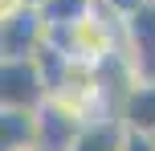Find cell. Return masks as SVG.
Returning a JSON list of instances; mask_svg holds the SVG:
<instances>
[{
    "label": "cell",
    "instance_id": "277c9868",
    "mask_svg": "<svg viewBox=\"0 0 155 151\" xmlns=\"http://www.w3.org/2000/svg\"><path fill=\"white\" fill-rule=\"evenodd\" d=\"M123 29H127V65H131V78L155 82V0H147L135 16H127Z\"/></svg>",
    "mask_w": 155,
    "mask_h": 151
},
{
    "label": "cell",
    "instance_id": "9c48e42d",
    "mask_svg": "<svg viewBox=\"0 0 155 151\" xmlns=\"http://www.w3.org/2000/svg\"><path fill=\"white\" fill-rule=\"evenodd\" d=\"M118 151H155V135L127 127V135H123V147H118Z\"/></svg>",
    "mask_w": 155,
    "mask_h": 151
},
{
    "label": "cell",
    "instance_id": "3957f363",
    "mask_svg": "<svg viewBox=\"0 0 155 151\" xmlns=\"http://www.w3.org/2000/svg\"><path fill=\"white\" fill-rule=\"evenodd\" d=\"M86 123L90 119H82L70 102L49 98L37 110V151H70L78 143V135H82Z\"/></svg>",
    "mask_w": 155,
    "mask_h": 151
},
{
    "label": "cell",
    "instance_id": "30bf717a",
    "mask_svg": "<svg viewBox=\"0 0 155 151\" xmlns=\"http://www.w3.org/2000/svg\"><path fill=\"white\" fill-rule=\"evenodd\" d=\"M98 4L106 8V12L114 16V21H127V16H135L143 4H147V0H98Z\"/></svg>",
    "mask_w": 155,
    "mask_h": 151
},
{
    "label": "cell",
    "instance_id": "7a4b0ae2",
    "mask_svg": "<svg viewBox=\"0 0 155 151\" xmlns=\"http://www.w3.org/2000/svg\"><path fill=\"white\" fill-rule=\"evenodd\" d=\"M49 37V25L41 8L29 4H4V25H0V45L4 57H37Z\"/></svg>",
    "mask_w": 155,
    "mask_h": 151
},
{
    "label": "cell",
    "instance_id": "6da1fadb",
    "mask_svg": "<svg viewBox=\"0 0 155 151\" xmlns=\"http://www.w3.org/2000/svg\"><path fill=\"white\" fill-rule=\"evenodd\" d=\"M49 82L37 57H4L0 70V102L4 106H25V110H41L49 102Z\"/></svg>",
    "mask_w": 155,
    "mask_h": 151
},
{
    "label": "cell",
    "instance_id": "8992f818",
    "mask_svg": "<svg viewBox=\"0 0 155 151\" xmlns=\"http://www.w3.org/2000/svg\"><path fill=\"white\" fill-rule=\"evenodd\" d=\"M0 151H37V110L25 106L0 110Z\"/></svg>",
    "mask_w": 155,
    "mask_h": 151
},
{
    "label": "cell",
    "instance_id": "ba28073f",
    "mask_svg": "<svg viewBox=\"0 0 155 151\" xmlns=\"http://www.w3.org/2000/svg\"><path fill=\"white\" fill-rule=\"evenodd\" d=\"M94 4L98 0H49L41 8V16H45L49 29H65V25H78L86 16H94Z\"/></svg>",
    "mask_w": 155,
    "mask_h": 151
},
{
    "label": "cell",
    "instance_id": "5b68a950",
    "mask_svg": "<svg viewBox=\"0 0 155 151\" xmlns=\"http://www.w3.org/2000/svg\"><path fill=\"white\" fill-rule=\"evenodd\" d=\"M118 119L135 131L155 135V82L131 78V86L123 90V102H118Z\"/></svg>",
    "mask_w": 155,
    "mask_h": 151
},
{
    "label": "cell",
    "instance_id": "52a82bcc",
    "mask_svg": "<svg viewBox=\"0 0 155 151\" xmlns=\"http://www.w3.org/2000/svg\"><path fill=\"white\" fill-rule=\"evenodd\" d=\"M123 135H127V123L118 114H102V119H90L82 127V135H78V143L70 151H118Z\"/></svg>",
    "mask_w": 155,
    "mask_h": 151
},
{
    "label": "cell",
    "instance_id": "8fae6325",
    "mask_svg": "<svg viewBox=\"0 0 155 151\" xmlns=\"http://www.w3.org/2000/svg\"><path fill=\"white\" fill-rule=\"evenodd\" d=\"M4 4H29V8H45L49 0H4Z\"/></svg>",
    "mask_w": 155,
    "mask_h": 151
}]
</instances>
